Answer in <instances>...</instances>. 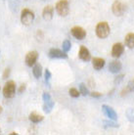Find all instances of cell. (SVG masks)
<instances>
[{
  "label": "cell",
  "mask_w": 134,
  "mask_h": 135,
  "mask_svg": "<svg viewBox=\"0 0 134 135\" xmlns=\"http://www.w3.org/2000/svg\"><path fill=\"white\" fill-rule=\"evenodd\" d=\"M95 32L99 38L104 39V38L109 36V34L111 32V28H110V26L107 22H100V23H98L96 27H95Z\"/></svg>",
  "instance_id": "1"
},
{
  "label": "cell",
  "mask_w": 134,
  "mask_h": 135,
  "mask_svg": "<svg viewBox=\"0 0 134 135\" xmlns=\"http://www.w3.org/2000/svg\"><path fill=\"white\" fill-rule=\"evenodd\" d=\"M55 9L59 16L66 17L70 13V3L68 0H59L56 3Z\"/></svg>",
  "instance_id": "2"
},
{
  "label": "cell",
  "mask_w": 134,
  "mask_h": 135,
  "mask_svg": "<svg viewBox=\"0 0 134 135\" xmlns=\"http://www.w3.org/2000/svg\"><path fill=\"white\" fill-rule=\"evenodd\" d=\"M34 18H35L34 12L30 9H27V8L23 9L22 13H21V22L25 26H30V24H32Z\"/></svg>",
  "instance_id": "3"
},
{
  "label": "cell",
  "mask_w": 134,
  "mask_h": 135,
  "mask_svg": "<svg viewBox=\"0 0 134 135\" xmlns=\"http://www.w3.org/2000/svg\"><path fill=\"white\" fill-rule=\"evenodd\" d=\"M16 94V83L13 80H9L6 82L3 88V96L7 99L13 98Z\"/></svg>",
  "instance_id": "4"
},
{
  "label": "cell",
  "mask_w": 134,
  "mask_h": 135,
  "mask_svg": "<svg viewBox=\"0 0 134 135\" xmlns=\"http://www.w3.org/2000/svg\"><path fill=\"white\" fill-rule=\"evenodd\" d=\"M125 10H126V6L119 0H116L112 5V11L114 16H117V17L122 16L125 13Z\"/></svg>",
  "instance_id": "5"
},
{
  "label": "cell",
  "mask_w": 134,
  "mask_h": 135,
  "mask_svg": "<svg viewBox=\"0 0 134 135\" xmlns=\"http://www.w3.org/2000/svg\"><path fill=\"white\" fill-rule=\"evenodd\" d=\"M42 99H43V111L48 114V113H50L52 111L54 105H55V102L52 100L51 95L49 93H47V92L43 93Z\"/></svg>",
  "instance_id": "6"
},
{
  "label": "cell",
  "mask_w": 134,
  "mask_h": 135,
  "mask_svg": "<svg viewBox=\"0 0 134 135\" xmlns=\"http://www.w3.org/2000/svg\"><path fill=\"white\" fill-rule=\"evenodd\" d=\"M70 34L78 40H82L86 37V31L83 27L76 26V27H74L70 30Z\"/></svg>",
  "instance_id": "7"
},
{
  "label": "cell",
  "mask_w": 134,
  "mask_h": 135,
  "mask_svg": "<svg viewBox=\"0 0 134 135\" xmlns=\"http://www.w3.org/2000/svg\"><path fill=\"white\" fill-rule=\"evenodd\" d=\"M37 59H38V53H37V51H30L26 55L25 62H26V65H27V67L31 68L36 64Z\"/></svg>",
  "instance_id": "8"
},
{
  "label": "cell",
  "mask_w": 134,
  "mask_h": 135,
  "mask_svg": "<svg viewBox=\"0 0 134 135\" xmlns=\"http://www.w3.org/2000/svg\"><path fill=\"white\" fill-rule=\"evenodd\" d=\"M48 55L52 59H67L68 58L67 53L65 51L58 49V48H52V49H50Z\"/></svg>",
  "instance_id": "9"
},
{
  "label": "cell",
  "mask_w": 134,
  "mask_h": 135,
  "mask_svg": "<svg viewBox=\"0 0 134 135\" xmlns=\"http://www.w3.org/2000/svg\"><path fill=\"white\" fill-rule=\"evenodd\" d=\"M124 52V45L121 42L114 43L112 47V56L114 58H119Z\"/></svg>",
  "instance_id": "10"
},
{
  "label": "cell",
  "mask_w": 134,
  "mask_h": 135,
  "mask_svg": "<svg viewBox=\"0 0 134 135\" xmlns=\"http://www.w3.org/2000/svg\"><path fill=\"white\" fill-rule=\"evenodd\" d=\"M102 110H103L104 114L106 115V117H108L110 119H112V120H117V113H116V111L112 107L108 106V105H103L102 106Z\"/></svg>",
  "instance_id": "11"
},
{
  "label": "cell",
  "mask_w": 134,
  "mask_h": 135,
  "mask_svg": "<svg viewBox=\"0 0 134 135\" xmlns=\"http://www.w3.org/2000/svg\"><path fill=\"white\" fill-rule=\"evenodd\" d=\"M78 57L80 60H82L83 62H88L91 59V54L90 51L88 50L85 46H80L79 48V52H78Z\"/></svg>",
  "instance_id": "12"
},
{
  "label": "cell",
  "mask_w": 134,
  "mask_h": 135,
  "mask_svg": "<svg viewBox=\"0 0 134 135\" xmlns=\"http://www.w3.org/2000/svg\"><path fill=\"white\" fill-rule=\"evenodd\" d=\"M54 15V8L50 5L44 7L43 11H42V17L45 21H51L53 19Z\"/></svg>",
  "instance_id": "13"
},
{
  "label": "cell",
  "mask_w": 134,
  "mask_h": 135,
  "mask_svg": "<svg viewBox=\"0 0 134 135\" xmlns=\"http://www.w3.org/2000/svg\"><path fill=\"white\" fill-rule=\"evenodd\" d=\"M122 69V65L119 61L117 60H114V61H112L109 65V71L113 73V74H117L119 73Z\"/></svg>",
  "instance_id": "14"
},
{
  "label": "cell",
  "mask_w": 134,
  "mask_h": 135,
  "mask_svg": "<svg viewBox=\"0 0 134 135\" xmlns=\"http://www.w3.org/2000/svg\"><path fill=\"white\" fill-rule=\"evenodd\" d=\"M105 60L102 58H93L92 59V66H93L94 70L96 71H100L102 70L105 66Z\"/></svg>",
  "instance_id": "15"
},
{
  "label": "cell",
  "mask_w": 134,
  "mask_h": 135,
  "mask_svg": "<svg viewBox=\"0 0 134 135\" xmlns=\"http://www.w3.org/2000/svg\"><path fill=\"white\" fill-rule=\"evenodd\" d=\"M133 91H134V78L128 81L127 85L122 89V91H121V97H124V96H126L127 94H129V93H131V92H133Z\"/></svg>",
  "instance_id": "16"
},
{
  "label": "cell",
  "mask_w": 134,
  "mask_h": 135,
  "mask_svg": "<svg viewBox=\"0 0 134 135\" xmlns=\"http://www.w3.org/2000/svg\"><path fill=\"white\" fill-rule=\"evenodd\" d=\"M44 117L43 115H39V114H37L35 112H32V113H30V117H28V119H30L31 122H34V123H39L43 120Z\"/></svg>",
  "instance_id": "17"
},
{
  "label": "cell",
  "mask_w": 134,
  "mask_h": 135,
  "mask_svg": "<svg viewBox=\"0 0 134 135\" xmlns=\"http://www.w3.org/2000/svg\"><path fill=\"white\" fill-rule=\"evenodd\" d=\"M124 42H125V45L127 46L128 48H134V32H130V33H127L125 35V38H124Z\"/></svg>",
  "instance_id": "18"
},
{
  "label": "cell",
  "mask_w": 134,
  "mask_h": 135,
  "mask_svg": "<svg viewBox=\"0 0 134 135\" xmlns=\"http://www.w3.org/2000/svg\"><path fill=\"white\" fill-rule=\"evenodd\" d=\"M32 74L34 78H39L42 75V66L40 64H35L32 68Z\"/></svg>",
  "instance_id": "19"
},
{
  "label": "cell",
  "mask_w": 134,
  "mask_h": 135,
  "mask_svg": "<svg viewBox=\"0 0 134 135\" xmlns=\"http://www.w3.org/2000/svg\"><path fill=\"white\" fill-rule=\"evenodd\" d=\"M126 118L130 122H134V108H129L127 109V111L125 113Z\"/></svg>",
  "instance_id": "20"
},
{
  "label": "cell",
  "mask_w": 134,
  "mask_h": 135,
  "mask_svg": "<svg viewBox=\"0 0 134 135\" xmlns=\"http://www.w3.org/2000/svg\"><path fill=\"white\" fill-rule=\"evenodd\" d=\"M69 94L73 97V98H77V97H79V95H80V92L79 90H77L76 88H70V90H69Z\"/></svg>",
  "instance_id": "21"
},
{
  "label": "cell",
  "mask_w": 134,
  "mask_h": 135,
  "mask_svg": "<svg viewBox=\"0 0 134 135\" xmlns=\"http://www.w3.org/2000/svg\"><path fill=\"white\" fill-rule=\"evenodd\" d=\"M9 1V4H10V8L12 11H17L18 6L20 3V0H8Z\"/></svg>",
  "instance_id": "22"
},
{
  "label": "cell",
  "mask_w": 134,
  "mask_h": 135,
  "mask_svg": "<svg viewBox=\"0 0 134 135\" xmlns=\"http://www.w3.org/2000/svg\"><path fill=\"white\" fill-rule=\"evenodd\" d=\"M79 92H80V94L83 95V96H86V95L89 94L88 88L86 87V85L84 84V83H80V84H79Z\"/></svg>",
  "instance_id": "23"
},
{
  "label": "cell",
  "mask_w": 134,
  "mask_h": 135,
  "mask_svg": "<svg viewBox=\"0 0 134 135\" xmlns=\"http://www.w3.org/2000/svg\"><path fill=\"white\" fill-rule=\"evenodd\" d=\"M63 51H65L66 53H68L69 51L70 50V47H71V43H70V40H68V39H66V40H64V42H63Z\"/></svg>",
  "instance_id": "24"
},
{
  "label": "cell",
  "mask_w": 134,
  "mask_h": 135,
  "mask_svg": "<svg viewBox=\"0 0 134 135\" xmlns=\"http://www.w3.org/2000/svg\"><path fill=\"white\" fill-rule=\"evenodd\" d=\"M51 76H52V74H51V71H49L48 69H46V70H45V74H44V78H45V81H46L47 83L50 81Z\"/></svg>",
  "instance_id": "25"
},
{
  "label": "cell",
  "mask_w": 134,
  "mask_h": 135,
  "mask_svg": "<svg viewBox=\"0 0 134 135\" xmlns=\"http://www.w3.org/2000/svg\"><path fill=\"white\" fill-rule=\"evenodd\" d=\"M104 123L108 127H118V124H117L114 122H109V120H104Z\"/></svg>",
  "instance_id": "26"
},
{
  "label": "cell",
  "mask_w": 134,
  "mask_h": 135,
  "mask_svg": "<svg viewBox=\"0 0 134 135\" xmlns=\"http://www.w3.org/2000/svg\"><path fill=\"white\" fill-rule=\"evenodd\" d=\"M10 74H11V70L9 69V68H7V69H5L4 70V73H3V79H7V78L10 76Z\"/></svg>",
  "instance_id": "27"
},
{
  "label": "cell",
  "mask_w": 134,
  "mask_h": 135,
  "mask_svg": "<svg viewBox=\"0 0 134 135\" xmlns=\"http://www.w3.org/2000/svg\"><path fill=\"white\" fill-rule=\"evenodd\" d=\"M123 78H124V74H119V75H117V78H114V84H119L121 82V80L123 79Z\"/></svg>",
  "instance_id": "28"
},
{
  "label": "cell",
  "mask_w": 134,
  "mask_h": 135,
  "mask_svg": "<svg viewBox=\"0 0 134 135\" xmlns=\"http://www.w3.org/2000/svg\"><path fill=\"white\" fill-rule=\"evenodd\" d=\"M90 94L91 97H93V98H100L101 96H102V93H99V92H91L89 93Z\"/></svg>",
  "instance_id": "29"
},
{
  "label": "cell",
  "mask_w": 134,
  "mask_h": 135,
  "mask_svg": "<svg viewBox=\"0 0 134 135\" xmlns=\"http://www.w3.org/2000/svg\"><path fill=\"white\" fill-rule=\"evenodd\" d=\"M26 87H27V86H26V84H22V85H21L20 88H19V90H18V91H19V93H23V92L26 90Z\"/></svg>",
  "instance_id": "30"
},
{
  "label": "cell",
  "mask_w": 134,
  "mask_h": 135,
  "mask_svg": "<svg viewBox=\"0 0 134 135\" xmlns=\"http://www.w3.org/2000/svg\"><path fill=\"white\" fill-rule=\"evenodd\" d=\"M2 111H3V109H2V107H1V106H0V115H1V114H2Z\"/></svg>",
  "instance_id": "31"
},
{
  "label": "cell",
  "mask_w": 134,
  "mask_h": 135,
  "mask_svg": "<svg viewBox=\"0 0 134 135\" xmlns=\"http://www.w3.org/2000/svg\"><path fill=\"white\" fill-rule=\"evenodd\" d=\"M0 134H1V128H0Z\"/></svg>",
  "instance_id": "32"
}]
</instances>
